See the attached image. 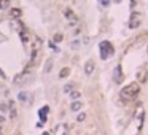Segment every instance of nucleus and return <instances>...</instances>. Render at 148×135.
<instances>
[{
    "label": "nucleus",
    "instance_id": "nucleus-9",
    "mask_svg": "<svg viewBox=\"0 0 148 135\" xmlns=\"http://www.w3.org/2000/svg\"><path fill=\"white\" fill-rule=\"evenodd\" d=\"M94 69H96V64H94V60H93V59H89L86 64H84V73H86L88 76H89V75H93Z\"/></svg>",
    "mask_w": 148,
    "mask_h": 135
},
{
    "label": "nucleus",
    "instance_id": "nucleus-2",
    "mask_svg": "<svg viewBox=\"0 0 148 135\" xmlns=\"http://www.w3.org/2000/svg\"><path fill=\"white\" fill-rule=\"evenodd\" d=\"M99 54H100V59H102V60L110 59L112 56L115 54V48H113V45H112L110 42H107V40L100 42V43H99Z\"/></svg>",
    "mask_w": 148,
    "mask_h": 135
},
{
    "label": "nucleus",
    "instance_id": "nucleus-26",
    "mask_svg": "<svg viewBox=\"0 0 148 135\" xmlns=\"http://www.w3.org/2000/svg\"><path fill=\"white\" fill-rule=\"evenodd\" d=\"M5 121H7V118H5L3 114H0V126L3 124V122H5Z\"/></svg>",
    "mask_w": 148,
    "mask_h": 135
},
{
    "label": "nucleus",
    "instance_id": "nucleus-29",
    "mask_svg": "<svg viewBox=\"0 0 148 135\" xmlns=\"http://www.w3.org/2000/svg\"><path fill=\"white\" fill-rule=\"evenodd\" d=\"M41 135H49V134H48V132H43V134H41Z\"/></svg>",
    "mask_w": 148,
    "mask_h": 135
},
{
    "label": "nucleus",
    "instance_id": "nucleus-6",
    "mask_svg": "<svg viewBox=\"0 0 148 135\" xmlns=\"http://www.w3.org/2000/svg\"><path fill=\"white\" fill-rule=\"evenodd\" d=\"M123 78H124V75H123V70H121V65H116L113 70V81L116 84H121L123 83Z\"/></svg>",
    "mask_w": 148,
    "mask_h": 135
},
{
    "label": "nucleus",
    "instance_id": "nucleus-21",
    "mask_svg": "<svg viewBox=\"0 0 148 135\" xmlns=\"http://www.w3.org/2000/svg\"><path fill=\"white\" fill-rule=\"evenodd\" d=\"M143 116H145V114H143V111L140 110V114H139V130H140V129H142V126H143Z\"/></svg>",
    "mask_w": 148,
    "mask_h": 135
},
{
    "label": "nucleus",
    "instance_id": "nucleus-27",
    "mask_svg": "<svg viewBox=\"0 0 148 135\" xmlns=\"http://www.w3.org/2000/svg\"><path fill=\"white\" fill-rule=\"evenodd\" d=\"M0 78H7V75H5V72L2 69H0Z\"/></svg>",
    "mask_w": 148,
    "mask_h": 135
},
{
    "label": "nucleus",
    "instance_id": "nucleus-18",
    "mask_svg": "<svg viewBox=\"0 0 148 135\" xmlns=\"http://www.w3.org/2000/svg\"><path fill=\"white\" fill-rule=\"evenodd\" d=\"M62 40H64V35L62 34H54V37H53V43H61Z\"/></svg>",
    "mask_w": 148,
    "mask_h": 135
},
{
    "label": "nucleus",
    "instance_id": "nucleus-8",
    "mask_svg": "<svg viewBox=\"0 0 148 135\" xmlns=\"http://www.w3.org/2000/svg\"><path fill=\"white\" fill-rule=\"evenodd\" d=\"M19 38H21V42H22V45L30 43V35L27 34V29H21L19 30Z\"/></svg>",
    "mask_w": 148,
    "mask_h": 135
},
{
    "label": "nucleus",
    "instance_id": "nucleus-15",
    "mask_svg": "<svg viewBox=\"0 0 148 135\" xmlns=\"http://www.w3.org/2000/svg\"><path fill=\"white\" fill-rule=\"evenodd\" d=\"M80 97H81V92H80V91L73 89L72 92H70V99H72V100H80Z\"/></svg>",
    "mask_w": 148,
    "mask_h": 135
},
{
    "label": "nucleus",
    "instance_id": "nucleus-11",
    "mask_svg": "<svg viewBox=\"0 0 148 135\" xmlns=\"http://www.w3.org/2000/svg\"><path fill=\"white\" fill-rule=\"evenodd\" d=\"M81 108H83V102L81 100H73L72 105H70V110H72L73 113H78Z\"/></svg>",
    "mask_w": 148,
    "mask_h": 135
},
{
    "label": "nucleus",
    "instance_id": "nucleus-20",
    "mask_svg": "<svg viewBox=\"0 0 148 135\" xmlns=\"http://www.w3.org/2000/svg\"><path fill=\"white\" fill-rule=\"evenodd\" d=\"M84 119H86V113H83V111H80V113H78V116H76V121H78V122H83Z\"/></svg>",
    "mask_w": 148,
    "mask_h": 135
},
{
    "label": "nucleus",
    "instance_id": "nucleus-13",
    "mask_svg": "<svg viewBox=\"0 0 148 135\" xmlns=\"http://www.w3.org/2000/svg\"><path fill=\"white\" fill-rule=\"evenodd\" d=\"M69 75H70V69H69V67H64V69H62L61 72H59V78H61V80L67 78Z\"/></svg>",
    "mask_w": 148,
    "mask_h": 135
},
{
    "label": "nucleus",
    "instance_id": "nucleus-25",
    "mask_svg": "<svg viewBox=\"0 0 148 135\" xmlns=\"http://www.w3.org/2000/svg\"><path fill=\"white\" fill-rule=\"evenodd\" d=\"M78 46H80V42H78V40H75V43H72V48H73V49H76Z\"/></svg>",
    "mask_w": 148,
    "mask_h": 135
},
{
    "label": "nucleus",
    "instance_id": "nucleus-5",
    "mask_svg": "<svg viewBox=\"0 0 148 135\" xmlns=\"http://www.w3.org/2000/svg\"><path fill=\"white\" fill-rule=\"evenodd\" d=\"M64 16H66V19L69 21L70 26H75L76 22H78V17H76V14L73 13L70 8H66V10H64Z\"/></svg>",
    "mask_w": 148,
    "mask_h": 135
},
{
    "label": "nucleus",
    "instance_id": "nucleus-14",
    "mask_svg": "<svg viewBox=\"0 0 148 135\" xmlns=\"http://www.w3.org/2000/svg\"><path fill=\"white\" fill-rule=\"evenodd\" d=\"M10 5H11V0H0V10H2V11L8 10Z\"/></svg>",
    "mask_w": 148,
    "mask_h": 135
},
{
    "label": "nucleus",
    "instance_id": "nucleus-4",
    "mask_svg": "<svg viewBox=\"0 0 148 135\" xmlns=\"http://www.w3.org/2000/svg\"><path fill=\"white\" fill-rule=\"evenodd\" d=\"M137 80L140 81V83H145V81L148 80V64L142 65L140 69L137 70Z\"/></svg>",
    "mask_w": 148,
    "mask_h": 135
},
{
    "label": "nucleus",
    "instance_id": "nucleus-3",
    "mask_svg": "<svg viewBox=\"0 0 148 135\" xmlns=\"http://www.w3.org/2000/svg\"><path fill=\"white\" fill-rule=\"evenodd\" d=\"M140 24H142V14L132 11L131 17H129V29H139Z\"/></svg>",
    "mask_w": 148,
    "mask_h": 135
},
{
    "label": "nucleus",
    "instance_id": "nucleus-16",
    "mask_svg": "<svg viewBox=\"0 0 148 135\" xmlns=\"http://www.w3.org/2000/svg\"><path fill=\"white\" fill-rule=\"evenodd\" d=\"M73 89H75V84H73V83H67L66 86H64V92H66V94H70Z\"/></svg>",
    "mask_w": 148,
    "mask_h": 135
},
{
    "label": "nucleus",
    "instance_id": "nucleus-17",
    "mask_svg": "<svg viewBox=\"0 0 148 135\" xmlns=\"http://www.w3.org/2000/svg\"><path fill=\"white\" fill-rule=\"evenodd\" d=\"M8 111H10L8 103H7V102H2V103H0V113L3 114V113H8Z\"/></svg>",
    "mask_w": 148,
    "mask_h": 135
},
{
    "label": "nucleus",
    "instance_id": "nucleus-7",
    "mask_svg": "<svg viewBox=\"0 0 148 135\" xmlns=\"http://www.w3.org/2000/svg\"><path fill=\"white\" fill-rule=\"evenodd\" d=\"M48 113H49V107H48V105H45V107H41L40 110H38V118H40L41 124H45V122H46V119H48Z\"/></svg>",
    "mask_w": 148,
    "mask_h": 135
},
{
    "label": "nucleus",
    "instance_id": "nucleus-28",
    "mask_svg": "<svg viewBox=\"0 0 148 135\" xmlns=\"http://www.w3.org/2000/svg\"><path fill=\"white\" fill-rule=\"evenodd\" d=\"M0 135H3V129H2V126H0Z\"/></svg>",
    "mask_w": 148,
    "mask_h": 135
},
{
    "label": "nucleus",
    "instance_id": "nucleus-24",
    "mask_svg": "<svg viewBox=\"0 0 148 135\" xmlns=\"http://www.w3.org/2000/svg\"><path fill=\"white\" fill-rule=\"evenodd\" d=\"M49 48H51V49H54V51H59V49H57V46H56V43H49Z\"/></svg>",
    "mask_w": 148,
    "mask_h": 135
},
{
    "label": "nucleus",
    "instance_id": "nucleus-23",
    "mask_svg": "<svg viewBox=\"0 0 148 135\" xmlns=\"http://www.w3.org/2000/svg\"><path fill=\"white\" fill-rule=\"evenodd\" d=\"M97 2H99V3H102L103 7H108V5L112 3V0H97Z\"/></svg>",
    "mask_w": 148,
    "mask_h": 135
},
{
    "label": "nucleus",
    "instance_id": "nucleus-19",
    "mask_svg": "<svg viewBox=\"0 0 148 135\" xmlns=\"http://www.w3.org/2000/svg\"><path fill=\"white\" fill-rule=\"evenodd\" d=\"M51 67H53V59H48L46 60V67H45V73L51 72Z\"/></svg>",
    "mask_w": 148,
    "mask_h": 135
},
{
    "label": "nucleus",
    "instance_id": "nucleus-1",
    "mask_svg": "<svg viewBox=\"0 0 148 135\" xmlns=\"http://www.w3.org/2000/svg\"><path fill=\"white\" fill-rule=\"evenodd\" d=\"M139 92H140V84L134 81V83L126 84V86L120 91V95H121V99H123V100L129 102V100H134V99L139 95Z\"/></svg>",
    "mask_w": 148,
    "mask_h": 135
},
{
    "label": "nucleus",
    "instance_id": "nucleus-12",
    "mask_svg": "<svg viewBox=\"0 0 148 135\" xmlns=\"http://www.w3.org/2000/svg\"><path fill=\"white\" fill-rule=\"evenodd\" d=\"M27 97H29V94L26 92V91H21V92L18 94V100H19L21 103H26V102H27Z\"/></svg>",
    "mask_w": 148,
    "mask_h": 135
},
{
    "label": "nucleus",
    "instance_id": "nucleus-10",
    "mask_svg": "<svg viewBox=\"0 0 148 135\" xmlns=\"http://www.w3.org/2000/svg\"><path fill=\"white\" fill-rule=\"evenodd\" d=\"M22 16V10L21 8H11L10 10V17L11 19H19Z\"/></svg>",
    "mask_w": 148,
    "mask_h": 135
},
{
    "label": "nucleus",
    "instance_id": "nucleus-22",
    "mask_svg": "<svg viewBox=\"0 0 148 135\" xmlns=\"http://www.w3.org/2000/svg\"><path fill=\"white\" fill-rule=\"evenodd\" d=\"M18 116V111L16 108H10V119H14Z\"/></svg>",
    "mask_w": 148,
    "mask_h": 135
}]
</instances>
